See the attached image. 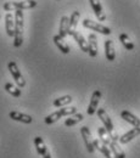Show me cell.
I'll return each mask as SVG.
<instances>
[{"label":"cell","instance_id":"28","mask_svg":"<svg viewBox=\"0 0 140 158\" xmlns=\"http://www.w3.org/2000/svg\"><path fill=\"white\" fill-rule=\"evenodd\" d=\"M43 158H51V156H50V153H49V152H46V153L43 156Z\"/></svg>","mask_w":140,"mask_h":158},{"label":"cell","instance_id":"20","mask_svg":"<svg viewBox=\"0 0 140 158\" xmlns=\"http://www.w3.org/2000/svg\"><path fill=\"white\" fill-rule=\"evenodd\" d=\"M108 147H110L112 155L116 158H125V153H124V151L121 148V146L118 145L117 141H113V140H112V141L110 142Z\"/></svg>","mask_w":140,"mask_h":158},{"label":"cell","instance_id":"26","mask_svg":"<svg viewBox=\"0 0 140 158\" xmlns=\"http://www.w3.org/2000/svg\"><path fill=\"white\" fill-rule=\"evenodd\" d=\"M4 88H5V90H6L9 94H11L14 98H20L21 96V89L14 86L11 83H6Z\"/></svg>","mask_w":140,"mask_h":158},{"label":"cell","instance_id":"16","mask_svg":"<svg viewBox=\"0 0 140 158\" xmlns=\"http://www.w3.org/2000/svg\"><path fill=\"white\" fill-rule=\"evenodd\" d=\"M94 148H96V150H99L101 153L105 156L106 158H116L113 155H112V152H111V150L107 147V145H105V143H102L101 141L99 140H94Z\"/></svg>","mask_w":140,"mask_h":158},{"label":"cell","instance_id":"18","mask_svg":"<svg viewBox=\"0 0 140 158\" xmlns=\"http://www.w3.org/2000/svg\"><path fill=\"white\" fill-rule=\"evenodd\" d=\"M105 56L106 60L108 61H113L116 59V51H115V45L112 40H106L105 43Z\"/></svg>","mask_w":140,"mask_h":158},{"label":"cell","instance_id":"29","mask_svg":"<svg viewBox=\"0 0 140 158\" xmlns=\"http://www.w3.org/2000/svg\"><path fill=\"white\" fill-rule=\"evenodd\" d=\"M56 1H61V0H56Z\"/></svg>","mask_w":140,"mask_h":158},{"label":"cell","instance_id":"22","mask_svg":"<svg viewBox=\"0 0 140 158\" xmlns=\"http://www.w3.org/2000/svg\"><path fill=\"white\" fill-rule=\"evenodd\" d=\"M98 134H99V138H100V141L102 143H105V145H110V142L112 141V139L110 136V134L107 133V130L104 128V127H101L98 129Z\"/></svg>","mask_w":140,"mask_h":158},{"label":"cell","instance_id":"25","mask_svg":"<svg viewBox=\"0 0 140 158\" xmlns=\"http://www.w3.org/2000/svg\"><path fill=\"white\" fill-rule=\"evenodd\" d=\"M120 40L121 43L123 44V46L127 49V50H134V44H133V41L129 39V37L127 35V34H124V33H122L120 35Z\"/></svg>","mask_w":140,"mask_h":158},{"label":"cell","instance_id":"13","mask_svg":"<svg viewBox=\"0 0 140 158\" xmlns=\"http://www.w3.org/2000/svg\"><path fill=\"white\" fill-rule=\"evenodd\" d=\"M9 117L14 120H17V122H21V123H24V124H31L33 122V118L28 114H24V113H21V112H17V111H11L9 113Z\"/></svg>","mask_w":140,"mask_h":158},{"label":"cell","instance_id":"15","mask_svg":"<svg viewBox=\"0 0 140 158\" xmlns=\"http://www.w3.org/2000/svg\"><path fill=\"white\" fill-rule=\"evenodd\" d=\"M5 29L9 37H14L15 33V17L11 14L5 15Z\"/></svg>","mask_w":140,"mask_h":158},{"label":"cell","instance_id":"17","mask_svg":"<svg viewBox=\"0 0 140 158\" xmlns=\"http://www.w3.org/2000/svg\"><path fill=\"white\" fill-rule=\"evenodd\" d=\"M54 43H55V45L59 48V50H60L62 54H68L71 50H70V46L66 44V41H65V38H62L60 34H56V35H54Z\"/></svg>","mask_w":140,"mask_h":158},{"label":"cell","instance_id":"4","mask_svg":"<svg viewBox=\"0 0 140 158\" xmlns=\"http://www.w3.org/2000/svg\"><path fill=\"white\" fill-rule=\"evenodd\" d=\"M77 113V108L76 107H65V108H60L59 111L49 114L48 117H45L44 122L45 124H53L55 123L56 120H59L60 118H62L63 116H71V114H74Z\"/></svg>","mask_w":140,"mask_h":158},{"label":"cell","instance_id":"3","mask_svg":"<svg viewBox=\"0 0 140 158\" xmlns=\"http://www.w3.org/2000/svg\"><path fill=\"white\" fill-rule=\"evenodd\" d=\"M37 6V1L34 0H26V1H9L5 2L2 9L5 11H16V10H27L33 9Z\"/></svg>","mask_w":140,"mask_h":158},{"label":"cell","instance_id":"9","mask_svg":"<svg viewBox=\"0 0 140 158\" xmlns=\"http://www.w3.org/2000/svg\"><path fill=\"white\" fill-rule=\"evenodd\" d=\"M88 54L90 55V57L98 56V38L93 33L88 37Z\"/></svg>","mask_w":140,"mask_h":158},{"label":"cell","instance_id":"2","mask_svg":"<svg viewBox=\"0 0 140 158\" xmlns=\"http://www.w3.org/2000/svg\"><path fill=\"white\" fill-rule=\"evenodd\" d=\"M98 116H99V118L100 120L104 123V128L107 130V133L110 134V136L111 139L113 140V141H118V134L116 133V130H115V127H113V124H112V122H111V118L108 117V114H107V112L104 110V108H99L98 110Z\"/></svg>","mask_w":140,"mask_h":158},{"label":"cell","instance_id":"23","mask_svg":"<svg viewBox=\"0 0 140 158\" xmlns=\"http://www.w3.org/2000/svg\"><path fill=\"white\" fill-rule=\"evenodd\" d=\"M84 119L83 117V114L82 113H74V114H71V117L70 118H67L65 120V125L66 127H72V125H74V124H77V123H79Z\"/></svg>","mask_w":140,"mask_h":158},{"label":"cell","instance_id":"10","mask_svg":"<svg viewBox=\"0 0 140 158\" xmlns=\"http://www.w3.org/2000/svg\"><path fill=\"white\" fill-rule=\"evenodd\" d=\"M68 34L72 35V38L77 41V44L79 45L80 50H82L83 52H88V41L84 39V37L80 34L79 32H76V31H73V29H70Z\"/></svg>","mask_w":140,"mask_h":158},{"label":"cell","instance_id":"6","mask_svg":"<svg viewBox=\"0 0 140 158\" xmlns=\"http://www.w3.org/2000/svg\"><path fill=\"white\" fill-rule=\"evenodd\" d=\"M7 68H9L10 73H11L12 78L15 79L16 84L19 85V88H24V86H26V80L22 77V74H21V72H20V69H19V67H17V64H16V62L10 61L9 64H7Z\"/></svg>","mask_w":140,"mask_h":158},{"label":"cell","instance_id":"24","mask_svg":"<svg viewBox=\"0 0 140 158\" xmlns=\"http://www.w3.org/2000/svg\"><path fill=\"white\" fill-rule=\"evenodd\" d=\"M72 101H73L72 96L66 95V96H61V98H59V99H55L54 100V102H53V105H54L55 107H62V106H66V105L71 103Z\"/></svg>","mask_w":140,"mask_h":158},{"label":"cell","instance_id":"21","mask_svg":"<svg viewBox=\"0 0 140 158\" xmlns=\"http://www.w3.org/2000/svg\"><path fill=\"white\" fill-rule=\"evenodd\" d=\"M34 145H36V148H37V152L40 156H44L46 152H48V148H46V145L44 142V140L40 138V136H37L34 139Z\"/></svg>","mask_w":140,"mask_h":158},{"label":"cell","instance_id":"1","mask_svg":"<svg viewBox=\"0 0 140 158\" xmlns=\"http://www.w3.org/2000/svg\"><path fill=\"white\" fill-rule=\"evenodd\" d=\"M23 11L16 10L15 14V33H14V46L20 48L23 43Z\"/></svg>","mask_w":140,"mask_h":158},{"label":"cell","instance_id":"5","mask_svg":"<svg viewBox=\"0 0 140 158\" xmlns=\"http://www.w3.org/2000/svg\"><path fill=\"white\" fill-rule=\"evenodd\" d=\"M82 22H83V26H84L85 28L93 29V31L99 32L101 34L108 35V34L112 33V31H111L108 27H106V26H104V24H100V23H98V22H94V21L89 20V19H85V20H83Z\"/></svg>","mask_w":140,"mask_h":158},{"label":"cell","instance_id":"12","mask_svg":"<svg viewBox=\"0 0 140 158\" xmlns=\"http://www.w3.org/2000/svg\"><path fill=\"white\" fill-rule=\"evenodd\" d=\"M140 135V127H134L132 130H129L128 133H125V134H123L122 136H120L118 139V141H120L122 145H124V143H128V142H130L133 139H135L137 136H139Z\"/></svg>","mask_w":140,"mask_h":158},{"label":"cell","instance_id":"30","mask_svg":"<svg viewBox=\"0 0 140 158\" xmlns=\"http://www.w3.org/2000/svg\"><path fill=\"white\" fill-rule=\"evenodd\" d=\"M0 17H1V16H0Z\"/></svg>","mask_w":140,"mask_h":158},{"label":"cell","instance_id":"8","mask_svg":"<svg viewBox=\"0 0 140 158\" xmlns=\"http://www.w3.org/2000/svg\"><path fill=\"white\" fill-rule=\"evenodd\" d=\"M100 99H101V91L100 90L94 91V93H93V95H91V99H90L89 107H88V110H87V113H88L89 116H93V114L96 112V110H98V105H99Z\"/></svg>","mask_w":140,"mask_h":158},{"label":"cell","instance_id":"19","mask_svg":"<svg viewBox=\"0 0 140 158\" xmlns=\"http://www.w3.org/2000/svg\"><path fill=\"white\" fill-rule=\"evenodd\" d=\"M68 32H70V19L65 15V16L61 17L59 34H60L62 38H66V37L68 35Z\"/></svg>","mask_w":140,"mask_h":158},{"label":"cell","instance_id":"11","mask_svg":"<svg viewBox=\"0 0 140 158\" xmlns=\"http://www.w3.org/2000/svg\"><path fill=\"white\" fill-rule=\"evenodd\" d=\"M90 5H91V9L95 14V16L98 17L99 21H105L106 20V15H105V11L101 6V2L100 0H89Z\"/></svg>","mask_w":140,"mask_h":158},{"label":"cell","instance_id":"7","mask_svg":"<svg viewBox=\"0 0 140 158\" xmlns=\"http://www.w3.org/2000/svg\"><path fill=\"white\" fill-rule=\"evenodd\" d=\"M80 134H82V138L84 140V143H85V147L88 150L89 153H94L95 148H94V140L91 138V133L89 130L88 127H82L80 128Z\"/></svg>","mask_w":140,"mask_h":158},{"label":"cell","instance_id":"27","mask_svg":"<svg viewBox=\"0 0 140 158\" xmlns=\"http://www.w3.org/2000/svg\"><path fill=\"white\" fill-rule=\"evenodd\" d=\"M78 20H79V11H73L72 15H71V19H70V29H76L77 24H78Z\"/></svg>","mask_w":140,"mask_h":158},{"label":"cell","instance_id":"14","mask_svg":"<svg viewBox=\"0 0 140 158\" xmlns=\"http://www.w3.org/2000/svg\"><path fill=\"white\" fill-rule=\"evenodd\" d=\"M121 118L123 120H125L127 123L132 124L133 127H138V128L140 127V119L135 114H133L132 112H129V111H122L121 112Z\"/></svg>","mask_w":140,"mask_h":158}]
</instances>
